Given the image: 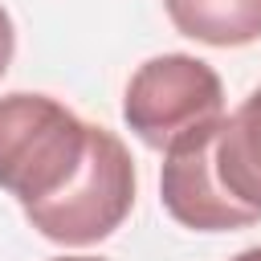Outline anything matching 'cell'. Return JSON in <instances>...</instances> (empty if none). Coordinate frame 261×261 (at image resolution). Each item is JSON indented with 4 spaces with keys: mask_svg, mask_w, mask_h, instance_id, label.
I'll return each mask as SVG.
<instances>
[{
    "mask_svg": "<svg viewBox=\"0 0 261 261\" xmlns=\"http://www.w3.org/2000/svg\"><path fill=\"white\" fill-rule=\"evenodd\" d=\"M159 196L171 220L228 232L261 220V86L232 110L163 151Z\"/></svg>",
    "mask_w": 261,
    "mask_h": 261,
    "instance_id": "6da1fadb",
    "label": "cell"
},
{
    "mask_svg": "<svg viewBox=\"0 0 261 261\" xmlns=\"http://www.w3.org/2000/svg\"><path fill=\"white\" fill-rule=\"evenodd\" d=\"M90 126L49 94L12 90L0 98V188L20 208L69 188L90 155Z\"/></svg>",
    "mask_w": 261,
    "mask_h": 261,
    "instance_id": "7a4b0ae2",
    "label": "cell"
},
{
    "mask_svg": "<svg viewBox=\"0 0 261 261\" xmlns=\"http://www.w3.org/2000/svg\"><path fill=\"white\" fill-rule=\"evenodd\" d=\"M135 204V163L122 139L106 126H90V155L82 171L45 204L24 208L29 224L57 245H94L110 237Z\"/></svg>",
    "mask_w": 261,
    "mask_h": 261,
    "instance_id": "3957f363",
    "label": "cell"
},
{
    "mask_svg": "<svg viewBox=\"0 0 261 261\" xmlns=\"http://www.w3.org/2000/svg\"><path fill=\"white\" fill-rule=\"evenodd\" d=\"M224 114V86L216 69L192 53H163L143 61L122 98L126 126L155 151H167L184 135Z\"/></svg>",
    "mask_w": 261,
    "mask_h": 261,
    "instance_id": "277c9868",
    "label": "cell"
},
{
    "mask_svg": "<svg viewBox=\"0 0 261 261\" xmlns=\"http://www.w3.org/2000/svg\"><path fill=\"white\" fill-rule=\"evenodd\" d=\"M171 24L204 45L237 49L261 41V0H163Z\"/></svg>",
    "mask_w": 261,
    "mask_h": 261,
    "instance_id": "5b68a950",
    "label": "cell"
},
{
    "mask_svg": "<svg viewBox=\"0 0 261 261\" xmlns=\"http://www.w3.org/2000/svg\"><path fill=\"white\" fill-rule=\"evenodd\" d=\"M12 53H16V29H12V16L0 8V77L12 65Z\"/></svg>",
    "mask_w": 261,
    "mask_h": 261,
    "instance_id": "8992f818",
    "label": "cell"
},
{
    "mask_svg": "<svg viewBox=\"0 0 261 261\" xmlns=\"http://www.w3.org/2000/svg\"><path fill=\"white\" fill-rule=\"evenodd\" d=\"M232 261H261V245H253V249H245V253H237Z\"/></svg>",
    "mask_w": 261,
    "mask_h": 261,
    "instance_id": "52a82bcc",
    "label": "cell"
},
{
    "mask_svg": "<svg viewBox=\"0 0 261 261\" xmlns=\"http://www.w3.org/2000/svg\"><path fill=\"white\" fill-rule=\"evenodd\" d=\"M53 261H102V257H53Z\"/></svg>",
    "mask_w": 261,
    "mask_h": 261,
    "instance_id": "ba28073f",
    "label": "cell"
}]
</instances>
